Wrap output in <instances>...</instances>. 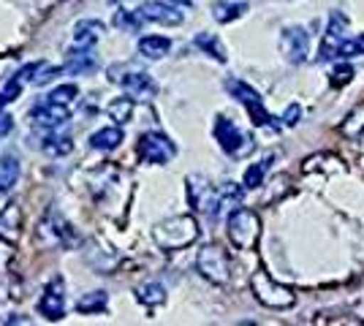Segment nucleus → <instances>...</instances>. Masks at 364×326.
Returning <instances> with one entry per match:
<instances>
[{
	"label": "nucleus",
	"mask_w": 364,
	"mask_h": 326,
	"mask_svg": "<svg viewBox=\"0 0 364 326\" xmlns=\"http://www.w3.org/2000/svg\"><path fill=\"white\" fill-rule=\"evenodd\" d=\"M168 49H171V41L166 36H144V38H139V55H144L150 60H161L164 55H168Z\"/></svg>",
	"instance_id": "obj_22"
},
{
	"label": "nucleus",
	"mask_w": 364,
	"mask_h": 326,
	"mask_svg": "<svg viewBox=\"0 0 364 326\" xmlns=\"http://www.w3.org/2000/svg\"><path fill=\"white\" fill-rule=\"evenodd\" d=\"M46 98H49L52 104H60V107L74 109L76 98H79V87H76V85H58Z\"/></svg>",
	"instance_id": "obj_30"
},
{
	"label": "nucleus",
	"mask_w": 364,
	"mask_h": 326,
	"mask_svg": "<svg viewBox=\"0 0 364 326\" xmlns=\"http://www.w3.org/2000/svg\"><path fill=\"white\" fill-rule=\"evenodd\" d=\"M280 52L294 65L307 60V55H310V36H307L302 25H291V28L280 33Z\"/></svg>",
	"instance_id": "obj_11"
},
{
	"label": "nucleus",
	"mask_w": 364,
	"mask_h": 326,
	"mask_svg": "<svg viewBox=\"0 0 364 326\" xmlns=\"http://www.w3.org/2000/svg\"><path fill=\"white\" fill-rule=\"evenodd\" d=\"M245 11H247V6H245V3H215L213 6L215 22H220V25H228V22L240 19Z\"/></svg>",
	"instance_id": "obj_27"
},
{
	"label": "nucleus",
	"mask_w": 364,
	"mask_h": 326,
	"mask_svg": "<svg viewBox=\"0 0 364 326\" xmlns=\"http://www.w3.org/2000/svg\"><path fill=\"white\" fill-rule=\"evenodd\" d=\"M215 139H218V144H220V150L226 153V156L231 158H245L247 153H253L256 150V144H253V139L247 136V134H242L240 128H237V123L234 120H228V117H215Z\"/></svg>",
	"instance_id": "obj_6"
},
{
	"label": "nucleus",
	"mask_w": 364,
	"mask_h": 326,
	"mask_svg": "<svg viewBox=\"0 0 364 326\" xmlns=\"http://www.w3.org/2000/svg\"><path fill=\"white\" fill-rule=\"evenodd\" d=\"M11 128H14V120H11L9 114H3V112H0V136H9V134H11Z\"/></svg>",
	"instance_id": "obj_37"
},
{
	"label": "nucleus",
	"mask_w": 364,
	"mask_h": 326,
	"mask_svg": "<svg viewBox=\"0 0 364 326\" xmlns=\"http://www.w3.org/2000/svg\"><path fill=\"white\" fill-rule=\"evenodd\" d=\"M223 87H226L228 93H231V98H237L240 104H242L245 109H247V114H250V120H253V125H258V128H277V123H274V117L264 109V101H261V95H258V90H253L247 82H242V79H226L223 82Z\"/></svg>",
	"instance_id": "obj_5"
},
{
	"label": "nucleus",
	"mask_w": 364,
	"mask_h": 326,
	"mask_svg": "<svg viewBox=\"0 0 364 326\" xmlns=\"http://www.w3.org/2000/svg\"><path fill=\"white\" fill-rule=\"evenodd\" d=\"M14 65H16V55H0V79L9 77Z\"/></svg>",
	"instance_id": "obj_35"
},
{
	"label": "nucleus",
	"mask_w": 364,
	"mask_h": 326,
	"mask_svg": "<svg viewBox=\"0 0 364 326\" xmlns=\"http://www.w3.org/2000/svg\"><path fill=\"white\" fill-rule=\"evenodd\" d=\"M359 55H364V33L356 36V38H346V41L340 44V52H337V58H343V60L359 58Z\"/></svg>",
	"instance_id": "obj_32"
},
{
	"label": "nucleus",
	"mask_w": 364,
	"mask_h": 326,
	"mask_svg": "<svg viewBox=\"0 0 364 326\" xmlns=\"http://www.w3.org/2000/svg\"><path fill=\"white\" fill-rule=\"evenodd\" d=\"M125 139V134H122L120 125H109V128H101V131H95L90 136V147L92 150H101V153H112V150H117Z\"/></svg>",
	"instance_id": "obj_20"
},
{
	"label": "nucleus",
	"mask_w": 364,
	"mask_h": 326,
	"mask_svg": "<svg viewBox=\"0 0 364 326\" xmlns=\"http://www.w3.org/2000/svg\"><path fill=\"white\" fill-rule=\"evenodd\" d=\"M226 234L237 250H253L261 239V217L247 207H237L226 220Z\"/></svg>",
	"instance_id": "obj_4"
},
{
	"label": "nucleus",
	"mask_w": 364,
	"mask_h": 326,
	"mask_svg": "<svg viewBox=\"0 0 364 326\" xmlns=\"http://www.w3.org/2000/svg\"><path fill=\"white\" fill-rule=\"evenodd\" d=\"M38 313L46 321H60L65 315V283H63V278H52V283L44 288V294L38 299Z\"/></svg>",
	"instance_id": "obj_12"
},
{
	"label": "nucleus",
	"mask_w": 364,
	"mask_h": 326,
	"mask_svg": "<svg viewBox=\"0 0 364 326\" xmlns=\"http://www.w3.org/2000/svg\"><path fill=\"white\" fill-rule=\"evenodd\" d=\"M136 299L144 305V308H158V305H164L166 302V288L161 286V283H144V286H139L136 288Z\"/></svg>",
	"instance_id": "obj_23"
},
{
	"label": "nucleus",
	"mask_w": 364,
	"mask_h": 326,
	"mask_svg": "<svg viewBox=\"0 0 364 326\" xmlns=\"http://www.w3.org/2000/svg\"><path fill=\"white\" fill-rule=\"evenodd\" d=\"M168 3H174V6H191L193 0H168Z\"/></svg>",
	"instance_id": "obj_39"
},
{
	"label": "nucleus",
	"mask_w": 364,
	"mask_h": 326,
	"mask_svg": "<svg viewBox=\"0 0 364 326\" xmlns=\"http://www.w3.org/2000/svg\"><path fill=\"white\" fill-rule=\"evenodd\" d=\"M107 112L117 125H125L128 120H131V114H134V98H131L128 93L122 95V98H114V101L109 104Z\"/></svg>",
	"instance_id": "obj_25"
},
{
	"label": "nucleus",
	"mask_w": 364,
	"mask_h": 326,
	"mask_svg": "<svg viewBox=\"0 0 364 326\" xmlns=\"http://www.w3.org/2000/svg\"><path fill=\"white\" fill-rule=\"evenodd\" d=\"M41 150H44L46 156L52 158H63L68 156L71 150H74V141L68 139V136H58V134H49L44 141H41Z\"/></svg>",
	"instance_id": "obj_26"
},
{
	"label": "nucleus",
	"mask_w": 364,
	"mask_h": 326,
	"mask_svg": "<svg viewBox=\"0 0 364 326\" xmlns=\"http://www.w3.org/2000/svg\"><path fill=\"white\" fill-rule=\"evenodd\" d=\"M346 31H348V16L343 14V11H332L329 25H326V33H323V41H321L318 60H332V58H337L340 44L346 41V38H343Z\"/></svg>",
	"instance_id": "obj_13"
},
{
	"label": "nucleus",
	"mask_w": 364,
	"mask_h": 326,
	"mask_svg": "<svg viewBox=\"0 0 364 326\" xmlns=\"http://www.w3.org/2000/svg\"><path fill=\"white\" fill-rule=\"evenodd\" d=\"M104 36V22L98 19H79L74 25V47H95Z\"/></svg>",
	"instance_id": "obj_19"
},
{
	"label": "nucleus",
	"mask_w": 364,
	"mask_h": 326,
	"mask_svg": "<svg viewBox=\"0 0 364 326\" xmlns=\"http://www.w3.org/2000/svg\"><path fill=\"white\" fill-rule=\"evenodd\" d=\"M19 234H22V210L16 202H11L0 210V237L14 245Z\"/></svg>",
	"instance_id": "obj_17"
},
{
	"label": "nucleus",
	"mask_w": 364,
	"mask_h": 326,
	"mask_svg": "<svg viewBox=\"0 0 364 326\" xmlns=\"http://www.w3.org/2000/svg\"><path fill=\"white\" fill-rule=\"evenodd\" d=\"M136 156L141 163H150V166H161V163H168L171 158L177 156V147L174 141L158 134V131H147L141 134L136 141Z\"/></svg>",
	"instance_id": "obj_7"
},
{
	"label": "nucleus",
	"mask_w": 364,
	"mask_h": 326,
	"mask_svg": "<svg viewBox=\"0 0 364 326\" xmlns=\"http://www.w3.org/2000/svg\"><path fill=\"white\" fill-rule=\"evenodd\" d=\"M188 202L193 210L198 212H207V215H218V210H220V190H215L204 177H188Z\"/></svg>",
	"instance_id": "obj_10"
},
{
	"label": "nucleus",
	"mask_w": 364,
	"mask_h": 326,
	"mask_svg": "<svg viewBox=\"0 0 364 326\" xmlns=\"http://www.w3.org/2000/svg\"><path fill=\"white\" fill-rule=\"evenodd\" d=\"M299 117H302V109L296 107V104H291V107L286 109V114H283V125H296Z\"/></svg>",
	"instance_id": "obj_36"
},
{
	"label": "nucleus",
	"mask_w": 364,
	"mask_h": 326,
	"mask_svg": "<svg viewBox=\"0 0 364 326\" xmlns=\"http://www.w3.org/2000/svg\"><path fill=\"white\" fill-rule=\"evenodd\" d=\"M28 117H31L33 125L52 131V128H58V125H63L68 117H71V109L60 107V104H52V101L44 95V98H41V101L28 112Z\"/></svg>",
	"instance_id": "obj_14"
},
{
	"label": "nucleus",
	"mask_w": 364,
	"mask_h": 326,
	"mask_svg": "<svg viewBox=\"0 0 364 326\" xmlns=\"http://www.w3.org/2000/svg\"><path fill=\"white\" fill-rule=\"evenodd\" d=\"M198 220L193 215H171L152 229V239L161 250H182L198 239Z\"/></svg>",
	"instance_id": "obj_1"
},
{
	"label": "nucleus",
	"mask_w": 364,
	"mask_h": 326,
	"mask_svg": "<svg viewBox=\"0 0 364 326\" xmlns=\"http://www.w3.org/2000/svg\"><path fill=\"white\" fill-rule=\"evenodd\" d=\"M107 305H109L107 291H87V294H82L76 299L74 308L82 315H95V313H107Z\"/></svg>",
	"instance_id": "obj_21"
},
{
	"label": "nucleus",
	"mask_w": 364,
	"mask_h": 326,
	"mask_svg": "<svg viewBox=\"0 0 364 326\" xmlns=\"http://www.w3.org/2000/svg\"><path fill=\"white\" fill-rule=\"evenodd\" d=\"M196 266L201 272V278H207L215 286H226L231 278V264H228V256L223 248L218 245H204L196 256Z\"/></svg>",
	"instance_id": "obj_8"
},
{
	"label": "nucleus",
	"mask_w": 364,
	"mask_h": 326,
	"mask_svg": "<svg viewBox=\"0 0 364 326\" xmlns=\"http://www.w3.org/2000/svg\"><path fill=\"white\" fill-rule=\"evenodd\" d=\"M107 77L109 82H114V85H120L125 93L131 95L134 101H150L152 95L158 93V87H155V82L147 71H139L134 63H114V65H109L107 68Z\"/></svg>",
	"instance_id": "obj_3"
},
{
	"label": "nucleus",
	"mask_w": 364,
	"mask_h": 326,
	"mask_svg": "<svg viewBox=\"0 0 364 326\" xmlns=\"http://www.w3.org/2000/svg\"><path fill=\"white\" fill-rule=\"evenodd\" d=\"M141 16L147 22H155V25H166V28H177L185 22V14H182L177 6L171 3H161V0H147L141 6Z\"/></svg>",
	"instance_id": "obj_15"
},
{
	"label": "nucleus",
	"mask_w": 364,
	"mask_h": 326,
	"mask_svg": "<svg viewBox=\"0 0 364 326\" xmlns=\"http://www.w3.org/2000/svg\"><path fill=\"white\" fill-rule=\"evenodd\" d=\"M6 104H11V95L3 90V93H0V112H3V107H6Z\"/></svg>",
	"instance_id": "obj_38"
},
{
	"label": "nucleus",
	"mask_w": 364,
	"mask_h": 326,
	"mask_svg": "<svg viewBox=\"0 0 364 326\" xmlns=\"http://www.w3.org/2000/svg\"><path fill=\"white\" fill-rule=\"evenodd\" d=\"M242 202V188H237L234 183H226V188H220V207Z\"/></svg>",
	"instance_id": "obj_34"
},
{
	"label": "nucleus",
	"mask_w": 364,
	"mask_h": 326,
	"mask_svg": "<svg viewBox=\"0 0 364 326\" xmlns=\"http://www.w3.org/2000/svg\"><path fill=\"white\" fill-rule=\"evenodd\" d=\"M196 47L204 52V55H210V58H215L218 63H226L228 60V55H226V49H223V44L218 41V36H213V33H196Z\"/></svg>",
	"instance_id": "obj_24"
},
{
	"label": "nucleus",
	"mask_w": 364,
	"mask_h": 326,
	"mask_svg": "<svg viewBox=\"0 0 364 326\" xmlns=\"http://www.w3.org/2000/svg\"><path fill=\"white\" fill-rule=\"evenodd\" d=\"M362 131H364V107H356L348 117L343 120L340 134H343L346 139H359V136H362Z\"/></svg>",
	"instance_id": "obj_28"
},
{
	"label": "nucleus",
	"mask_w": 364,
	"mask_h": 326,
	"mask_svg": "<svg viewBox=\"0 0 364 326\" xmlns=\"http://www.w3.org/2000/svg\"><path fill=\"white\" fill-rule=\"evenodd\" d=\"M38 237L44 239L46 248H74L79 242V234L71 229V223L60 212H49L46 220L38 226Z\"/></svg>",
	"instance_id": "obj_9"
},
{
	"label": "nucleus",
	"mask_w": 364,
	"mask_h": 326,
	"mask_svg": "<svg viewBox=\"0 0 364 326\" xmlns=\"http://www.w3.org/2000/svg\"><path fill=\"white\" fill-rule=\"evenodd\" d=\"M98 65V58L92 47H71L68 49V60H65V71L71 77H82V74H90Z\"/></svg>",
	"instance_id": "obj_16"
},
{
	"label": "nucleus",
	"mask_w": 364,
	"mask_h": 326,
	"mask_svg": "<svg viewBox=\"0 0 364 326\" xmlns=\"http://www.w3.org/2000/svg\"><path fill=\"white\" fill-rule=\"evenodd\" d=\"M350 79H353V65L348 63H340L337 68H334L332 74H329V82H332V87H346Z\"/></svg>",
	"instance_id": "obj_33"
},
{
	"label": "nucleus",
	"mask_w": 364,
	"mask_h": 326,
	"mask_svg": "<svg viewBox=\"0 0 364 326\" xmlns=\"http://www.w3.org/2000/svg\"><path fill=\"white\" fill-rule=\"evenodd\" d=\"M250 291L258 302L269 310H289L296 305V294L291 291L289 286L277 283V280L267 272V269H256L253 278H250Z\"/></svg>",
	"instance_id": "obj_2"
},
{
	"label": "nucleus",
	"mask_w": 364,
	"mask_h": 326,
	"mask_svg": "<svg viewBox=\"0 0 364 326\" xmlns=\"http://www.w3.org/2000/svg\"><path fill=\"white\" fill-rule=\"evenodd\" d=\"M19 174H22L19 156H16L14 150L3 153V156H0V193L14 190V185L19 183Z\"/></svg>",
	"instance_id": "obj_18"
},
{
	"label": "nucleus",
	"mask_w": 364,
	"mask_h": 326,
	"mask_svg": "<svg viewBox=\"0 0 364 326\" xmlns=\"http://www.w3.org/2000/svg\"><path fill=\"white\" fill-rule=\"evenodd\" d=\"M141 19L144 16L141 14H136V11H128V9H117L114 11V28H120V31H125V33H136L139 28H141Z\"/></svg>",
	"instance_id": "obj_29"
},
{
	"label": "nucleus",
	"mask_w": 364,
	"mask_h": 326,
	"mask_svg": "<svg viewBox=\"0 0 364 326\" xmlns=\"http://www.w3.org/2000/svg\"><path fill=\"white\" fill-rule=\"evenodd\" d=\"M269 163H272V158H267V161H258V163H253V166H247L245 169V188H261L264 185V174H267V169H269Z\"/></svg>",
	"instance_id": "obj_31"
}]
</instances>
